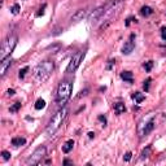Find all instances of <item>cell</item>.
<instances>
[{"mask_svg":"<svg viewBox=\"0 0 166 166\" xmlns=\"http://www.w3.org/2000/svg\"><path fill=\"white\" fill-rule=\"evenodd\" d=\"M152 67H153V61H147V62L144 64L145 71H150V70H152Z\"/></svg>","mask_w":166,"mask_h":166,"instance_id":"obj_22","label":"cell"},{"mask_svg":"<svg viewBox=\"0 0 166 166\" xmlns=\"http://www.w3.org/2000/svg\"><path fill=\"white\" fill-rule=\"evenodd\" d=\"M66 116H67V108L66 106H61V108L53 114V117L49 119L48 126H47V134H48L49 136L54 135L57 131H59L60 127H61L62 123H64Z\"/></svg>","mask_w":166,"mask_h":166,"instance_id":"obj_1","label":"cell"},{"mask_svg":"<svg viewBox=\"0 0 166 166\" xmlns=\"http://www.w3.org/2000/svg\"><path fill=\"white\" fill-rule=\"evenodd\" d=\"M161 38H162L163 40H166V26L161 27Z\"/></svg>","mask_w":166,"mask_h":166,"instance_id":"obj_30","label":"cell"},{"mask_svg":"<svg viewBox=\"0 0 166 166\" xmlns=\"http://www.w3.org/2000/svg\"><path fill=\"white\" fill-rule=\"evenodd\" d=\"M114 64H116V60H109V61H108V65H106V69L110 70L112 66H113Z\"/></svg>","mask_w":166,"mask_h":166,"instance_id":"obj_31","label":"cell"},{"mask_svg":"<svg viewBox=\"0 0 166 166\" xmlns=\"http://www.w3.org/2000/svg\"><path fill=\"white\" fill-rule=\"evenodd\" d=\"M121 78L124 80V82H129V83H132L134 82V78H132V73L131 71H122L121 73Z\"/></svg>","mask_w":166,"mask_h":166,"instance_id":"obj_13","label":"cell"},{"mask_svg":"<svg viewBox=\"0 0 166 166\" xmlns=\"http://www.w3.org/2000/svg\"><path fill=\"white\" fill-rule=\"evenodd\" d=\"M17 40L18 39L16 35H8L7 38L3 40L1 48H0V61L7 59V57H9L10 54H12L14 47L17 46Z\"/></svg>","mask_w":166,"mask_h":166,"instance_id":"obj_4","label":"cell"},{"mask_svg":"<svg viewBox=\"0 0 166 166\" xmlns=\"http://www.w3.org/2000/svg\"><path fill=\"white\" fill-rule=\"evenodd\" d=\"M73 147H74V140H73V139L67 140V142H65L64 145H62V152H64V153H69L70 150L73 149Z\"/></svg>","mask_w":166,"mask_h":166,"instance_id":"obj_12","label":"cell"},{"mask_svg":"<svg viewBox=\"0 0 166 166\" xmlns=\"http://www.w3.org/2000/svg\"><path fill=\"white\" fill-rule=\"evenodd\" d=\"M27 70H29V66H25L23 69H21V70H20V74H18V77L22 79V78L25 77V74H26V71H27Z\"/></svg>","mask_w":166,"mask_h":166,"instance_id":"obj_26","label":"cell"},{"mask_svg":"<svg viewBox=\"0 0 166 166\" xmlns=\"http://www.w3.org/2000/svg\"><path fill=\"white\" fill-rule=\"evenodd\" d=\"M20 108H21V103H14L9 108V112H10V113H17V112L20 110Z\"/></svg>","mask_w":166,"mask_h":166,"instance_id":"obj_19","label":"cell"},{"mask_svg":"<svg viewBox=\"0 0 166 166\" xmlns=\"http://www.w3.org/2000/svg\"><path fill=\"white\" fill-rule=\"evenodd\" d=\"M87 16H88V9H87V8H84V9H79V10H77L75 14H73L71 22H79V21H82L83 18H86Z\"/></svg>","mask_w":166,"mask_h":166,"instance_id":"obj_10","label":"cell"},{"mask_svg":"<svg viewBox=\"0 0 166 166\" xmlns=\"http://www.w3.org/2000/svg\"><path fill=\"white\" fill-rule=\"evenodd\" d=\"M20 10H21V7H20V4H17V3H16V4L10 8V12H12L13 14H18V13H20Z\"/></svg>","mask_w":166,"mask_h":166,"instance_id":"obj_20","label":"cell"},{"mask_svg":"<svg viewBox=\"0 0 166 166\" xmlns=\"http://www.w3.org/2000/svg\"><path fill=\"white\" fill-rule=\"evenodd\" d=\"M97 119L101 122V123H103V126H106V117H105V116H103V114H100V116L97 117Z\"/></svg>","mask_w":166,"mask_h":166,"instance_id":"obj_28","label":"cell"},{"mask_svg":"<svg viewBox=\"0 0 166 166\" xmlns=\"http://www.w3.org/2000/svg\"><path fill=\"white\" fill-rule=\"evenodd\" d=\"M134 39H135V35H134V34H131L130 39L126 42V43H124V46L122 47V53H123V54H130L132 51H134V48H135Z\"/></svg>","mask_w":166,"mask_h":166,"instance_id":"obj_8","label":"cell"},{"mask_svg":"<svg viewBox=\"0 0 166 166\" xmlns=\"http://www.w3.org/2000/svg\"><path fill=\"white\" fill-rule=\"evenodd\" d=\"M35 109L36 110H40V109H43L44 106H46V101L43 100V99H38V100H36V103H35Z\"/></svg>","mask_w":166,"mask_h":166,"instance_id":"obj_18","label":"cell"},{"mask_svg":"<svg viewBox=\"0 0 166 166\" xmlns=\"http://www.w3.org/2000/svg\"><path fill=\"white\" fill-rule=\"evenodd\" d=\"M149 153H150V147H147L145 149H143V152H142V160H144V158H147L148 156H149Z\"/></svg>","mask_w":166,"mask_h":166,"instance_id":"obj_21","label":"cell"},{"mask_svg":"<svg viewBox=\"0 0 166 166\" xmlns=\"http://www.w3.org/2000/svg\"><path fill=\"white\" fill-rule=\"evenodd\" d=\"M88 137H90V139H93V137H95V132H88Z\"/></svg>","mask_w":166,"mask_h":166,"instance_id":"obj_36","label":"cell"},{"mask_svg":"<svg viewBox=\"0 0 166 166\" xmlns=\"http://www.w3.org/2000/svg\"><path fill=\"white\" fill-rule=\"evenodd\" d=\"M47 8V4H43L42 5V8L39 9V12H36V17H40V16H43L44 14V9Z\"/></svg>","mask_w":166,"mask_h":166,"instance_id":"obj_25","label":"cell"},{"mask_svg":"<svg viewBox=\"0 0 166 166\" xmlns=\"http://www.w3.org/2000/svg\"><path fill=\"white\" fill-rule=\"evenodd\" d=\"M64 165H73V161H70V160H64Z\"/></svg>","mask_w":166,"mask_h":166,"instance_id":"obj_35","label":"cell"},{"mask_svg":"<svg viewBox=\"0 0 166 166\" xmlns=\"http://www.w3.org/2000/svg\"><path fill=\"white\" fill-rule=\"evenodd\" d=\"M10 65H12V59H10V56L0 61V75H1V77L5 75V73H7V70L10 67Z\"/></svg>","mask_w":166,"mask_h":166,"instance_id":"obj_9","label":"cell"},{"mask_svg":"<svg viewBox=\"0 0 166 166\" xmlns=\"http://www.w3.org/2000/svg\"><path fill=\"white\" fill-rule=\"evenodd\" d=\"M132 99H135V100H136V103L140 104V103H143V101L145 100V96L143 95V93H140V92H135L134 95H132Z\"/></svg>","mask_w":166,"mask_h":166,"instance_id":"obj_17","label":"cell"},{"mask_svg":"<svg viewBox=\"0 0 166 166\" xmlns=\"http://www.w3.org/2000/svg\"><path fill=\"white\" fill-rule=\"evenodd\" d=\"M114 110H116L117 114H122L126 112V106H124L123 103H116L114 104Z\"/></svg>","mask_w":166,"mask_h":166,"instance_id":"obj_14","label":"cell"},{"mask_svg":"<svg viewBox=\"0 0 166 166\" xmlns=\"http://www.w3.org/2000/svg\"><path fill=\"white\" fill-rule=\"evenodd\" d=\"M153 129H154V118H150L149 122L145 124L144 130H143V135H148L149 132L153 131Z\"/></svg>","mask_w":166,"mask_h":166,"instance_id":"obj_11","label":"cell"},{"mask_svg":"<svg viewBox=\"0 0 166 166\" xmlns=\"http://www.w3.org/2000/svg\"><path fill=\"white\" fill-rule=\"evenodd\" d=\"M153 13V9L150 7H148V5H144V7H142V9H140V14L143 16V17H148V16H150Z\"/></svg>","mask_w":166,"mask_h":166,"instance_id":"obj_15","label":"cell"},{"mask_svg":"<svg viewBox=\"0 0 166 166\" xmlns=\"http://www.w3.org/2000/svg\"><path fill=\"white\" fill-rule=\"evenodd\" d=\"M83 56H84L83 52H77L75 54H73V57L70 59L69 65H67V67H66V73H74L75 70L78 69V66L80 65V62H82Z\"/></svg>","mask_w":166,"mask_h":166,"instance_id":"obj_6","label":"cell"},{"mask_svg":"<svg viewBox=\"0 0 166 166\" xmlns=\"http://www.w3.org/2000/svg\"><path fill=\"white\" fill-rule=\"evenodd\" d=\"M59 49H60V44H56V46H53V47H48V51H52V53L59 52Z\"/></svg>","mask_w":166,"mask_h":166,"instance_id":"obj_27","label":"cell"},{"mask_svg":"<svg viewBox=\"0 0 166 166\" xmlns=\"http://www.w3.org/2000/svg\"><path fill=\"white\" fill-rule=\"evenodd\" d=\"M73 91V84L69 80H62L60 82L59 87H57V93H56V103L60 106H65V104L67 103V100L71 96Z\"/></svg>","mask_w":166,"mask_h":166,"instance_id":"obj_2","label":"cell"},{"mask_svg":"<svg viewBox=\"0 0 166 166\" xmlns=\"http://www.w3.org/2000/svg\"><path fill=\"white\" fill-rule=\"evenodd\" d=\"M105 12H106V4L96 8V9L88 16V21H90V23L95 25V23H97L99 21H101L103 17H104V14H105Z\"/></svg>","mask_w":166,"mask_h":166,"instance_id":"obj_7","label":"cell"},{"mask_svg":"<svg viewBox=\"0 0 166 166\" xmlns=\"http://www.w3.org/2000/svg\"><path fill=\"white\" fill-rule=\"evenodd\" d=\"M131 157H132V153H131V152H127L126 154L123 156V161H126V162H129V161L131 160Z\"/></svg>","mask_w":166,"mask_h":166,"instance_id":"obj_29","label":"cell"},{"mask_svg":"<svg viewBox=\"0 0 166 166\" xmlns=\"http://www.w3.org/2000/svg\"><path fill=\"white\" fill-rule=\"evenodd\" d=\"M149 84H150V78H148V79L144 82V84H143V88H144L145 92H148V91H149Z\"/></svg>","mask_w":166,"mask_h":166,"instance_id":"obj_24","label":"cell"},{"mask_svg":"<svg viewBox=\"0 0 166 166\" xmlns=\"http://www.w3.org/2000/svg\"><path fill=\"white\" fill-rule=\"evenodd\" d=\"M26 143V139L25 137H13L12 139V145H14V147H21V145H23Z\"/></svg>","mask_w":166,"mask_h":166,"instance_id":"obj_16","label":"cell"},{"mask_svg":"<svg viewBox=\"0 0 166 166\" xmlns=\"http://www.w3.org/2000/svg\"><path fill=\"white\" fill-rule=\"evenodd\" d=\"M87 92H88V90L80 91V92H79V95H78V97H82V96H86V95H87Z\"/></svg>","mask_w":166,"mask_h":166,"instance_id":"obj_33","label":"cell"},{"mask_svg":"<svg viewBox=\"0 0 166 166\" xmlns=\"http://www.w3.org/2000/svg\"><path fill=\"white\" fill-rule=\"evenodd\" d=\"M46 147H43V145H40V147H38L33 152V154L30 156V157L26 160V165H38L39 162H40L42 160H43V157L46 156Z\"/></svg>","mask_w":166,"mask_h":166,"instance_id":"obj_5","label":"cell"},{"mask_svg":"<svg viewBox=\"0 0 166 166\" xmlns=\"http://www.w3.org/2000/svg\"><path fill=\"white\" fill-rule=\"evenodd\" d=\"M1 156H3V160L4 161H8L10 158V152H8V150H3L1 152Z\"/></svg>","mask_w":166,"mask_h":166,"instance_id":"obj_23","label":"cell"},{"mask_svg":"<svg viewBox=\"0 0 166 166\" xmlns=\"http://www.w3.org/2000/svg\"><path fill=\"white\" fill-rule=\"evenodd\" d=\"M132 21H136V20H135L134 17H129V18L126 20V22H124V25H126V26H130V23H131Z\"/></svg>","mask_w":166,"mask_h":166,"instance_id":"obj_32","label":"cell"},{"mask_svg":"<svg viewBox=\"0 0 166 166\" xmlns=\"http://www.w3.org/2000/svg\"><path fill=\"white\" fill-rule=\"evenodd\" d=\"M54 69L53 61L51 60H46V61H42L38 66L34 70V75H35V79L39 80V82H46L49 78V75L52 74Z\"/></svg>","mask_w":166,"mask_h":166,"instance_id":"obj_3","label":"cell"},{"mask_svg":"<svg viewBox=\"0 0 166 166\" xmlns=\"http://www.w3.org/2000/svg\"><path fill=\"white\" fill-rule=\"evenodd\" d=\"M7 93H8V96H13V95L16 93V91H14V90H8Z\"/></svg>","mask_w":166,"mask_h":166,"instance_id":"obj_34","label":"cell"}]
</instances>
